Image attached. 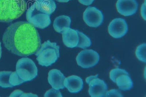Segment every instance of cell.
<instances>
[{"mask_svg":"<svg viewBox=\"0 0 146 97\" xmlns=\"http://www.w3.org/2000/svg\"><path fill=\"white\" fill-rule=\"evenodd\" d=\"M5 47L12 53L28 56L35 53L41 47V38L36 27L25 21L13 23L3 36Z\"/></svg>","mask_w":146,"mask_h":97,"instance_id":"cell-1","label":"cell"},{"mask_svg":"<svg viewBox=\"0 0 146 97\" xmlns=\"http://www.w3.org/2000/svg\"><path fill=\"white\" fill-rule=\"evenodd\" d=\"M25 0H0V22L10 23L20 17L25 11Z\"/></svg>","mask_w":146,"mask_h":97,"instance_id":"cell-2","label":"cell"},{"mask_svg":"<svg viewBox=\"0 0 146 97\" xmlns=\"http://www.w3.org/2000/svg\"><path fill=\"white\" fill-rule=\"evenodd\" d=\"M36 60L42 66L48 67L55 63L60 57V46L56 42L45 41L36 53Z\"/></svg>","mask_w":146,"mask_h":97,"instance_id":"cell-3","label":"cell"},{"mask_svg":"<svg viewBox=\"0 0 146 97\" xmlns=\"http://www.w3.org/2000/svg\"><path fill=\"white\" fill-rule=\"evenodd\" d=\"M16 72L24 82L34 79L38 75L36 64L29 58H23L18 60L16 65Z\"/></svg>","mask_w":146,"mask_h":97,"instance_id":"cell-4","label":"cell"},{"mask_svg":"<svg viewBox=\"0 0 146 97\" xmlns=\"http://www.w3.org/2000/svg\"><path fill=\"white\" fill-rule=\"evenodd\" d=\"M26 16L29 23L39 29H45L49 27L51 22L50 15L38 11L34 4L27 10Z\"/></svg>","mask_w":146,"mask_h":97,"instance_id":"cell-5","label":"cell"},{"mask_svg":"<svg viewBox=\"0 0 146 97\" xmlns=\"http://www.w3.org/2000/svg\"><path fill=\"white\" fill-rule=\"evenodd\" d=\"M100 60L99 54L92 49L82 50L78 54L76 61L78 66L83 68H88L94 66Z\"/></svg>","mask_w":146,"mask_h":97,"instance_id":"cell-6","label":"cell"},{"mask_svg":"<svg viewBox=\"0 0 146 97\" xmlns=\"http://www.w3.org/2000/svg\"><path fill=\"white\" fill-rule=\"evenodd\" d=\"M83 19L88 26L97 28L102 24L104 15L102 12L97 8L89 7L83 13Z\"/></svg>","mask_w":146,"mask_h":97,"instance_id":"cell-7","label":"cell"},{"mask_svg":"<svg viewBox=\"0 0 146 97\" xmlns=\"http://www.w3.org/2000/svg\"><path fill=\"white\" fill-rule=\"evenodd\" d=\"M128 30V27L125 19L117 18L113 19L108 26L109 34L115 38H122L125 35Z\"/></svg>","mask_w":146,"mask_h":97,"instance_id":"cell-8","label":"cell"},{"mask_svg":"<svg viewBox=\"0 0 146 97\" xmlns=\"http://www.w3.org/2000/svg\"><path fill=\"white\" fill-rule=\"evenodd\" d=\"M138 7L136 0H118L116 3L117 11L125 16H132L136 13Z\"/></svg>","mask_w":146,"mask_h":97,"instance_id":"cell-9","label":"cell"},{"mask_svg":"<svg viewBox=\"0 0 146 97\" xmlns=\"http://www.w3.org/2000/svg\"><path fill=\"white\" fill-rule=\"evenodd\" d=\"M88 93L92 97H105L108 91V86L104 80L98 77H95L90 81Z\"/></svg>","mask_w":146,"mask_h":97,"instance_id":"cell-10","label":"cell"},{"mask_svg":"<svg viewBox=\"0 0 146 97\" xmlns=\"http://www.w3.org/2000/svg\"><path fill=\"white\" fill-rule=\"evenodd\" d=\"M78 31L69 28H66L62 32V41L66 47L71 48L77 47L79 42Z\"/></svg>","mask_w":146,"mask_h":97,"instance_id":"cell-11","label":"cell"},{"mask_svg":"<svg viewBox=\"0 0 146 97\" xmlns=\"http://www.w3.org/2000/svg\"><path fill=\"white\" fill-rule=\"evenodd\" d=\"M65 78L63 74L58 69L51 70L48 73V82L53 88L56 90L64 89V81Z\"/></svg>","mask_w":146,"mask_h":97,"instance_id":"cell-12","label":"cell"},{"mask_svg":"<svg viewBox=\"0 0 146 97\" xmlns=\"http://www.w3.org/2000/svg\"><path fill=\"white\" fill-rule=\"evenodd\" d=\"M64 85L69 92L78 93L83 89L84 83L81 77L73 75L65 78Z\"/></svg>","mask_w":146,"mask_h":97,"instance_id":"cell-13","label":"cell"},{"mask_svg":"<svg viewBox=\"0 0 146 97\" xmlns=\"http://www.w3.org/2000/svg\"><path fill=\"white\" fill-rule=\"evenodd\" d=\"M34 4L38 11L50 16L56 8L53 0H35Z\"/></svg>","mask_w":146,"mask_h":97,"instance_id":"cell-14","label":"cell"},{"mask_svg":"<svg viewBox=\"0 0 146 97\" xmlns=\"http://www.w3.org/2000/svg\"><path fill=\"white\" fill-rule=\"evenodd\" d=\"M71 20L70 17L62 15L57 17L55 19L53 27L55 31L59 33H62L66 28H70Z\"/></svg>","mask_w":146,"mask_h":97,"instance_id":"cell-15","label":"cell"},{"mask_svg":"<svg viewBox=\"0 0 146 97\" xmlns=\"http://www.w3.org/2000/svg\"><path fill=\"white\" fill-rule=\"evenodd\" d=\"M115 83L119 89L121 90H130L132 88L133 83L129 75L122 74L119 76L116 80Z\"/></svg>","mask_w":146,"mask_h":97,"instance_id":"cell-16","label":"cell"},{"mask_svg":"<svg viewBox=\"0 0 146 97\" xmlns=\"http://www.w3.org/2000/svg\"><path fill=\"white\" fill-rule=\"evenodd\" d=\"M11 72L9 71L0 72V87L4 89L12 88L10 77Z\"/></svg>","mask_w":146,"mask_h":97,"instance_id":"cell-17","label":"cell"},{"mask_svg":"<svg viewBox=\"0 0 146 97\" xmlns=\"http://www.w3.org/2000/svg\"><path fill=\"white\" fill-rule=\"evenodd\" d=\"M78 32L79 35V42L77 47L83 49L90 47L92 44L90 39L83 32L79 31Z\"/></svg>","mask_w":146,"mask_h":97,"instance_id":"cell-18","label":"cell"},{"mask_svg":"<svg viewBox=\"0 0 146 97\" xmlns=\"http://www.w3.org/2000/svg\"><path fill=\"white\" fill-rule=\"evenodd\" d=\"M145 43H143L137 47L135 51L136 57L139 61L145 63L146 62Z\"/></svg>","mask_w":146,"mask_h":97,"instance_id":"cell-19","label":"cell"},{"mask_svg":"<svg viewBox=\"0 0 146 97\" xmlns=\"http://www.w3.org/2000/svg\"><path fill=\"white\" fill-rule=\"evenodd\" d=\"M122 74L129 75L127 71L120 68H115L111 70L109 73V77L113 82L115 83L116 80L119 76Z\"/></svg>","mask_w":146,"mask_h":97,"instance_id":"cell-20","label":"cell"},{"mask_svg":"<svg viewBox=\"0 0 146 97\" xmlns=\"http://www.w3.org/2000/svg\"><path fill=\"white\" fill-rule=\"evenodd\" d=\"M38 96L31 93H24L22 90H17L11 93L9 97H38Z\"/></svg>","mask_w":146,"mask_h":97,"instance_id":"cell-21","label":"cell"},{"mask_svg":"<svg viewBox=\"0 0 146 97\" xmlns=\"http://www.w3.org/2000/svg\"><path fill=\"white\" fill-rule=\"evenodd\" d=\"M44 96L62 97V95L59 90L53 88L47 91L44 94Z\"/></svg>","mask_w":146,"mask_h":97,"instance_id":"cell-22","label":"cell"},{"mask_svg":"<svg viewBox=\"0 0 146 97\" xmlns=\"http://www.w3.org/2000/svg\"><path fill=\"white\" fill-rule=\"evenodd\" d=\"M123 95L119 90L116 89H112L107 92L105 97H123Z\"/></svg>","mask_w":146,"mask_h":97,"instance_id":"cell-23","label":"cell"},{"mask_svg":"<svg viewBox=\"0 0 146 97\" xmlns=\"http://www.w3.org/2000/svg\"><path fill=\"white\" fill-rule=\"evenodd\" d=\"M141 15L142 18L145 21L146 20V3L145 0L144 3L142 4L141 8Z\"/></svg>","mask_w":146,"mask_h":97,"instance_id":"cell-24","label":"cell"},{"mask_svg":"<svg viewBox=\"0 0 146 97\" xmlns=\"http://www.w3.org/2000/svg\"><path fill=\"white\" fill-rule=\"evenodd\" d=\"M95 0H78L80 3L85 6H90L92 4Z\"/></svg>","mask_w":146,"mask_h":97,"instance_id":"cell-25","label":"cell"},{"mask_svg":"<svg viewBox=\"0 0 146 97\" xmlns=\"http://www.w3.org/2000/svg\"><path fill=\"white\" fill-rule=\"evenodd\" d=\"M98 74L96 75V76H90V77H87L86 79V82L87 84H88L89 81H91V80L95 78V77H98Z\"/></svg>","mask_w":146,"mask_h":97,"instance_id":"cell-26","label":"cell"},{"mask_svg":"<svg viewBox=\"0 0 146 97\" xmlns=\"http://www.w3.org/2000/svg\"><path fill=\"white\" fill-rule=\"evenodd\" d=\"M56 1L60 3H66L71 1V0H56Z\"/></svg>","mask_w":146,"mask_h":97,"instance_id":"cell-27","label":"cell"},{"mask_svg":"<svg viewBox=\"0 0 146 97\" xmlns=\"http://www.w3.org/2000/svg\"><path fill=\"white\" fill-rule=\"evenodd\" d=\"M2 47H1V42H0V59H1V57H2Z\"/></svg>","mask_w":146,"mask_h":97,"instance_id":"cell-28","label":"cell"}]
</instances>
